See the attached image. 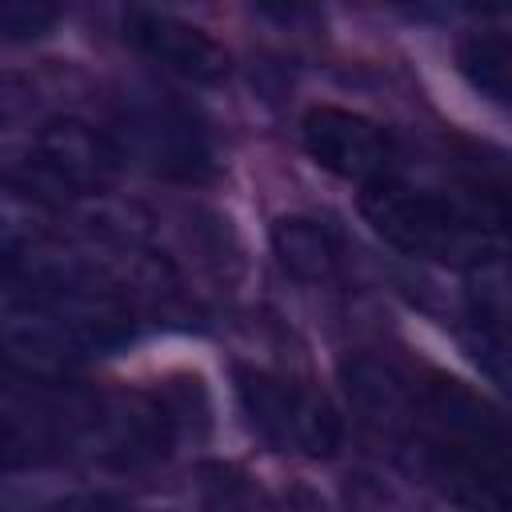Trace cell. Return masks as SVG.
Segmentation results:
<instances>
[{"mask_svg":"<svg viewBox=\"0 0 512 512\" xmlns=\"http://www.w3.org/2000/svg\"><path fill=\"white\" fill-rule=\"evenodd\" d=\"M360 216L384 244L416 260H436L464 272L500 260L504 200H460L392 176L360 188Z\"/></svg>","mask_w":512,"mask_h":512,"instance_id":"obj_1","label":"cell"},{"mask_svg":"<svg viewBox=\"0 0 512 512\" xmlns=\"http://www.w3.org/2000/svg\"><path fill=\"white\" fill-rule=\"evenodd\" d=\"M124 164H140L164 180H204L216 168L208 124L164 92H140L124 104L112 132Z\"/></svg>","mask_w":512,"mask_h":512,"instance_id":"obj_5","label":"cell"},{"mask_svg":"<svg viewBox=\"0 0 512 512\" xmlns=\"http://www.w3.org/2000/svg\"><path fill=\"white\" fill-rule=\"evenodd\" d=\"M508 36L500 32H468L456 44V68L468 80L472 92H480L488 104L508 108L512 100V76H508Z\"/></svg>","mask_w":512,"mask_h":512,"instance_id":"obj_10","label":"cell"},{"mask_svg":"<svg viewBox=\"0 0 512 512\" xmlns=\"http://www.w3.org/2000/svg\"><path fill=\"white\" fill-rule=\"evenodd\" d=\"M60 20L56 4L44 0H4L0 4V36L12 44H32L40 36H48Z\"/></svg>","mask_w":512,"mask_h":512,"instance_id":"obj_12","label":"cell"},{"mask_svg":"<svg viewBox=\"0 0 512 512\" xmlns=\"http://www.w3.org/2000/svg\"><path fill=\"white\" fill-rule=\"evenodd\" d=\"M344 388L352 408L380 432L388 436H412L416 424V384L404 380L392 364L376 356H348L344 368Z\"/></svg>","mask_w":512,"mask_h":512,"instance_id":"obj_8","label":"cell"},{"mask_svg":"<svg viewBox=\"0 0 512 512\" xmlns=\"http://www.w3.org/2000/svg\"><path fill=\"white\" fill-rule=\"evenodd\" d=\"M124 168L112 132H100L76 116L44 124L28 144L0 160V184L40 204H72L108 192Z\"/></svg>","mask_w":512,"mask_h":512,"instance_id":"obj_3","label":"cell"},{"mask_svg":"<svg viewBox=\"0 0 512 512\" xmlns=\"http://www.w3.org/2000/svg\"><path fill=\"white\" fill-rule=\"evenodd\" d=\"M304 152L332 176L372 188L380 180L396 176V140L384 124H376L364 112L340 108V104H316L300 120Z\"/></svg>","mask_w":512,"mask_h":512,"instance_id":"obj_6","label":"cell"},{"mask_svg":"<svg viewBox=\"0 0 512 512\" xmlns=\"http://www.w3.org/2000/svg\"><path fill=\"white\" fill-rule=\"evenodd\" d=\"M4 124H8V100L0 96V132H4Z\"/></svg>","mask_w":512,"mask_h":512,"instance_id":"obj_15","label":"cell"},{"mask_svg":"<svg viewBox=\"0 0 512 512\" xmlns=\"http://www.w3.org/2000/svg\"><path fill=\"white\" fill-rule=\"evenodd\" d=\"M24 260H28V244L0 224V284H16L24 272Z\"/></svg>","mask_w":512,"mask_h":512,"instance_id":"obj_14","label":"cell"},{"mask_svg":"<svg viewBox=\"0 0 512 512\" xmlns=\"http://www.w3.org/2000/svg\"><path fill=\"white\" fill-rule=\"evenodd\" d=\"M124 40L140 56H148L156 68L184 76L192 84H216L232 68L228 48L212 32H204L200 24H188L172 12H160V8H128Z\"/></svg>","mask_w":512,"mask_h":512,"instance_id":"obj_7","label":"cell"},{"mask_svg":"<svg viewBox=\"0 0 512 512\" xmlns=\"http://www.w3.org/2000/svg\"><path fill=\"white\" fill-rule=\"evenodd\" d=\"M232 388L248 428L268 448L296 456H332L340 448V416L316 388L252 364L232 368Z\"/></svg>","mask_w":512,"mask_h":512,"instance_id":"obj_4","label":"cell"},{"mask_svg":"<svg viewBox=\"0 0 512 512\" xmlns=\"http://www.w3.org/2000/svg\"><path fill=\"white\" fill-rule=\"evenodd\" d=\"M108 396L56 380H0V476L100 456Z\"/></svg>","mask_w":512,"mask_h":512,"instance_id":"obj_2","label":"cell"},{"mask_svg":"<svg viewBox=\"0 0 512 512\" xmlns=\"http://www.w3.org/2000/svg\"><path fill=\"white\" fill-rule=\"evenodd\" d=\"M268 236H272L276 260H280V268L288 276L308 280V284H324V280H336L340 276L344 248H340V236L324 220L304 216V212L276 216Z\"/></svg>","mask_w":512,"mask_h":512,"instance_id":"obj_9","label":"cell"},{"mask_svg":"<svg viewBox=\"0 0 512 512\" xmlns=\"http://www.w3.org/2000/svg\"><path fill=\"white\" fill-rule=\"evenodd\" d=\"M0 380H40L32 340L24 324H0Z\"/></svg>","mask_w":512,"mask_h":512,"instance_id":"obj_13","label":"cell"},{"mask_svg":"<svg viewBox=\"0 0 512 512\" xmlns=\"http://www.w3.org/2000/svg\"><path fill=\"white\" fill-rule=\"evenodd\" d=\"M196 492L204 512H280L264 484L228 460H204L196 468Z\"/></svg>","mask_w":512,"mask_h":512,"instance_id":"obj_11","label":"cell"}]
</instances>
